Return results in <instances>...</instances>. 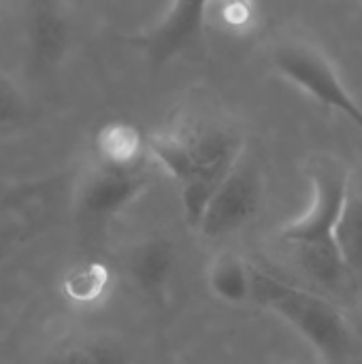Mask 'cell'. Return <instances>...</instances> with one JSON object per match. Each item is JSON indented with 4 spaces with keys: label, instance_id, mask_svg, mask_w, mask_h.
Instances as JSON below:
<instances>
[{
    "label": "cell",
    "instance_id": "cell-16",
    "mask_svg": "<svg viewBox=\"0 0 362 364\" xmlns=\"http://www.w3.org/2000/svg\"><path fill=\"white\" fill-rule=\"evenodd\" d=\"M356 2H361V4H362V0H356Z\"/></svg>",
    "mask_w": 362,
    "mask_h": 364
},
{
    "label": "cell",
    "instance_id": "cell-6",
    "mask_svg": "<svg viewBox=\"0 0 362 364\" xmlns=\"http://www.w3.org/2000/svg\"><path fill=\"white\" fill-rule=\"evenodd\" d=\"M265 183L260 168L245 154L211 196L196 232L205 239H224L241 230L260 209Z\"/></svg>",
    "mask_w": 362,
    "mask_h": 364
},
{
    "label": "cell",
    "instance_id": "cell-7",
    "mask_svg": "<svg viewBox=\"0 0 362 364\" xmlns=\"http://www.w3.org/2000/svg\"><path fill=\"white\" fill-rule=\"evenodd\" d=\"M211 2L213 0H171L158 23L130 34L126 41L137 47L151 66H164L203 43Z\"/></svg>",
    "mask_w": 362,
    "mask_h": 364
},
{
    "label": "cell",
    "instance_id": "cell-3",
    "mask_svg": "<svg viewBox=\"0 0 362 364\" xmlns=\"http://www.w3.org/2000/svg\"><path fill=\"white\" fill-rule=\"evenodd\" d=\"M271 62L280 77L322 107L346 115L362 132V105L320 45L303 36L280 38L271 49Z\"/></svg>",
    "mask_w": 362,
    "mask_h": 364
},
{
    "label": "cell",
    "instance_id": "cell-9",
    "mask_svg": "<svg viewBox=\"0 0 362 364\" xmlns=\"http://www.w3.org/2000/svg\"><path fill=\"white\" fill-rule=\"evenodd\" d=\"M128 275L134 288L154 303H164L177 269V250L164 237H149L137 243L128 256Z\"/></svg>",
    "mask_w": 362,
    "mask_h": 364
},
{
    "label": "cell",
    "instance_id": "cell-8",
    "mask_svg": "<svg viewBox=\"0 0 362 364\" xmlns=\"http://www.w3.org/2000/svg\"><path fill=\"white\" fill-rule=\"evenodd\" d=\"M21 28L36 68L51 70L66 60L73 41V21L64 0H23Z\"/></svg>",
    "mask_w": 362,
    "mask_h": 364
},
{
    "label": "cell",
    "instance_id": "cell-15",
    "mask_svg": "<svg viewBox=\"0 0 362 364\" xmlns=\"http://www.w3.org/2000/svg\"><path fill=\"white\" fill-rule=\"evenodd\" d=\"M4 132H6V130H4V128H2V126H0V136H2V134H4Z\"/></svg>",
    "mask_w": 362,
    "mask_h": 364
},
{
    "label": "cell",
    "instance_id": "cell-1",
    "mask_svg": "<svg viewBox=\"0 0 362 364\" xmlns=\"http://www.w3.org/2000/svg\"><path fill=\"white\" fill-rule=\"evenodd\" d=\"M149 158L179 186L183 218L198 228L201 218L245 154L243 134L224 119L175 117L147 136Z\"/></svg>",
    "mask_w": 362,
    "mask_h": 364
},
{
    "label": "cell",
    "instance_id": "cell-2",
    "mask_svg": "<svg viewBox=\"0 0 362 364\" xmlns=\"http://www.w3.org/2000/svg\"><path fill=\"white\" fill-rule=\"evenodd\" d=\"M252 301L284 320L324 364H344L354 352V333L331 301L252 267Z\"/></svg>",
    "mask_w": 362,
    "mask_h": 364
},
{
    "label": "cell",
    "instance_id": "cell-11",
    "mask_svg": "<svg viewBox=\"0 0 362 364\" xmlns=\"http://www.w3.org/2000/svg\"><path fill=\"white\" fill-rule=\"evenodd\" d=\"M207 286L226 305L252 301V264L233 252H220L207 269Z\"/></svg>",
    "mask_w": 362,
    "mask_h": 364
},
{
    "label": "cell",
    "instance_id": "cell-14",
    "mask_svg": "<svg viewBox=\"0 0 362 364\" xmlns=\"http://www.w3.org/2000/svg\"><path fill=\"white\" fill-rule=\"evenodd\" d=\"M335 243L348 271L362 275V186L354 179L337 222Z\"/></svg>",
    "mask_w": 362,
    "mask_h": 364
},
{
    "label": "cell",
    "instance_id": "cell-13",
    "mask_svg": "<svg viewBox=\"0 0 362 364\" xmlns=\"http://www.w3.org/2000/svg\"><path fill=\"white\" fill-rule=\"evenodd\" d=\"M113 286L111 269L98 260H85L73 264L62 277V294L68 303L79 307H92L102 303Z\"/></svg>",
    "mask_w": 362,
    "mask_h": 364
},
{
    "label": "cell",
    "instance_id": "cell-10",
    "mask_svg": "<svg viewBox=\"0 0 362 364\" xmlns=\"http://www.w3.org/2000/svg\"><path fill=\"white\" fill-rule=\"evenodd\" d=\"M94 160L113 168L149 166L147 136L128 122H109L94 136Z\"/></svg>",
    "mask_w": 362,
    "mask_h": 364
},
{
    "label": "cell",
    "instance_id": "cell-4",
    "mask_svg": "<svg viewBox=\"0 0 362 364\" xmlns=\"http://www.w3.org/2000/svg\"><path fill=\"white\" fill-rule=\"evenodd\" d=\"M307 177L312 183L309 207L282 226L280 239L294 250L337 247L335 230L352 186V173L339 158L322 154L309 160Z\"/></svg>",
    "mask_w": 362,
    "mask_h": 364
},
{
    "label": "cell",
    "instance_id": "cell-12",
    "mask_svg": "<svg viewBox=\"0 0 362 364\" xmlns=\"http://www.w3.org/2000/svg\"><path fill=\"white\" fill-rule=\"evenodd\" d=\"M45 364H130L126 350L111 337L79 335L60 341Z\"/></svg>",
    "mask_w": 362,
    "mask_h": 364
},
{
    "label": "cell",
    "instance_id": "cell-5",
    "mask_svg": "<svg viewBox=\"0 0 362 364\" xmlns=\"http://www.w3.org/2000/svg\"><path fill=\"white\" fill-rule=\"evenodd\" d=\"M149 186V166L113 168L92 162L75 186V209L81 220L105 224L126 211Z\"/></svg>",
    "mask_w": 362,
    "mask_h": 364
}]
</instances>
